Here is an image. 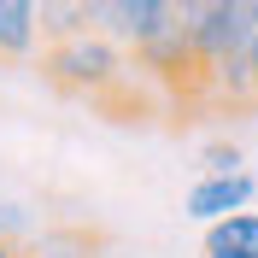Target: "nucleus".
Returning a JSON list of instances; mask_svg holds the SVG:
<instances>
[{
  "label": "nucleus",
  "mask_w": 258,
  "mask_h": 258,
  "mask_svg": "<svg viewBox=\"0 0 258 258\" xmlns=\"http://www.w3.org/2000/svg\"><path fill=\"white\" fill-rule=\"evenodd\" d=\"M41 71H47L53 88H64V94H82V100H94V106H112L117 94L129 88V53L117 47L112 35H77V41H53L47 59H41Z\"/></svg>",
  "instance_id": "f257e3e1"
},
{
  "label": "nucleus",
  "mask_w": 258,
  "mask_h": 258,
  "mask_svg": "<svg viewBox=\"0 0 258 258\" xmlns=\"http://www.w3.org/2000/svg\"><path fill=\"white\" fill-rule=\"evenodd\" d=\"M188 41H194V59H200V94H206L211 71H223L229 59H246V47H252V0L188 6Z\"/></svg>",
  "instance_id": "f03ea898"
},
{
  "label": "nucleus",
  "mask_w": 258,
  "mask_h": 258,
  "mask_svg": "<svg viewBox=\"0 0 258 258\" xmlns=\"http://www.w3.org/2000/svg\"><path fill=\"white\" fill-rule=\"evenodd\" d=\"M182 6L170 0H100V35H112L123 53H141L147 41H159L176 24Z\"/></svg>",
  "instance_id": "7ed1b4c3"
},
{
  "label": "nucleus",
  "mask_w": 258,
  "mask_h": 258,
  "mask_svg": "<svg viewBox=\"0 0 258 258\" xmlns=\"http://www.w3.org/2000/svg\"><path fill=\"white\" fill-rule=\"evenodd\" d=\"M252 200H258V182L246 176H200L188 188V217L194 223H223V217H241V211H252Z\"/></svg>",
  "instance_id": "20e7f679"
},
{
  "label": "nucleus",
  "mask_w": 258,
  "mask_h": 258,
  "mask_svg": "<svg viewBox=\"0 0 258 258\" xmlns=\"http://www.w3.org/2000/svg\"><path fill=\"white\" fill-rule=\"evenodd\" d=\"M41 35V12L30 0H0V53L6 59H24Z\"/></svg>",
  "instance_id": "39448f33"
},
{
  "label": "nucleus",
  "mask_w": 258,
  "mask_h": 258,
  "mask_svg": "<svg viewBox=\"0 0 258 258\" xmlns=\"http://www.w3.org/2000/svg\"><path fill=\"white\" fill-rule=\"evenodd\" d=\"M206 252H258V211H241V217H223V223L206 229Z\"/></svg>",
  "instance_id": "423d86ee"
},
{
  "label": "nucleus",
  "mask_w": 258,
  "mask_h": 258,
  "mask_svg": "<svg viewBox=\"0 0 258 258\" xmlns=\"http://www.w3.org/2000/svg\"><path fill=\"white\" fill-rule=\"evenodd\" d=\"M18 258H94V241L77 235V229H53V235H41V241L18 246Z\"/></svg>",
  "instance_id": "0eeeda50"
},
{
  "label": "nucleus",
  "mask_w": 258,
  "mask_h": 258,
  "mask_svg": "<svg viewBox=\"0 0 258 258\" xmlns=\"http://www.w3.org/2000/svg\"><path fill=\"white\" fill-rule=\"evenodd\" d=\"M200 164H206V176H241V147L235 141H206Z\"/></svg>",
  "instance_id": "6e6552de"
},
{
  "label": "nucleus",
  "mask_w": 258,
  "mask_h": 258,
  "mask_svg": "<svg viewBox=\"0 0 258 258\" xmlns=\"http://www.w3.org/2000/svg\"><path fill=\"white\" fill-rule=\"evenodd\" d=\"M246 64H252V82H258V0H252V47H246Z\"/></svg>",
  "instance_id": "1a4fd4ad"
},
{
  "label": "nucleus",
  "mask_w": 258,
  "mask_h": 258,
  "mask_svg": "<svg viewBox=\"0 0 258 258\" xmlns=\"http://www.w3.org/2000/svg\"><path fill=\"white\" fill-rule=\"evenodd\" d=\"M0 258H18V241H0Z\"/></svg>",
  "instance_id": "9d476101"
},
{
  "label": "nucleus",
  "mask_w": 258,
  "mask_h": 258,
  "mask_svg": "<svg viewBox=\"0 0 258 258\" xmlns=\"http://www.w3.org/2000/svg\"><path fill=\"white\" fill-rule=\"evenodd\" d=\"M206 258H241V252H206ZM252 258H258V252H252Z\"/></svg>",
  "instance_id": "9b49d317"
},
{
  "label": "nucleus",
  "mask_w": 258,
  "mask_h": 258,
  "mask_svg": "<svg viewBox=\"0 0 258 258\" xmlns=\"http://www.w3.org/2000/svg\"><path fill=\"white\" fill-rule=\"evenodd\" d=\"M0 241H6V217H0Z\"/></svg>",
  "instance_id": "f8f14e48"
}]
</instances>
